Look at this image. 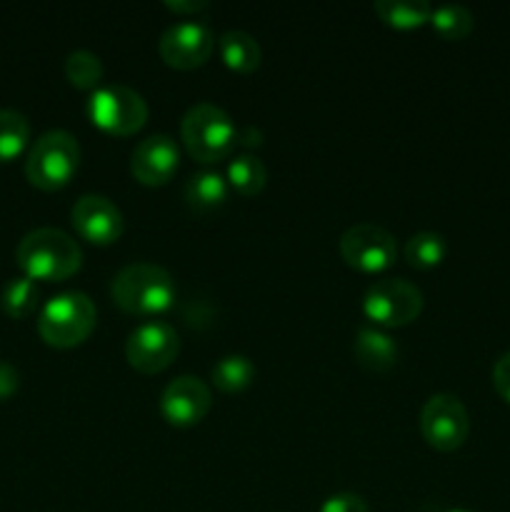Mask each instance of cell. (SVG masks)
Listing matches in <instances>:
<instances>
[{
	"mask_svg": "<svg viewBox=\"0 0 510 512\" xmlns=\"http://www.w3.org/2000/svg\"><path fill=\"white\" fill-rule=\"evenodd\" d=\"M445 255H448V243H445L443 235L433 233V230L410 235L408 243H405V260L418 270L438 268Z\"/></svg>",
	"mask_w": 510,
	"mask_h": 512,
	"instance_id": "cell-21",
	"label": "cell"
},
{
	"mask_svg": "<svg viewBox=\"0 0 510 512\" xmlns=\"http://www.w3.org/2000/svg\"><path fill=\"white\" fill-rule=\"evenodd\" d=\"M373 10L385 25L395 30L420 28L423 23H428L430 13H433L430 3L425 0H375Z\"/></svg>",
	"mask_w": 510,
	"mask_h": 512,
	"instance_id": "cell-19",
	"label": "cell"
},
{
	"mask_svg": "<svg viewBox=\"0 0 510 512\" xmlns=\"http://www.w3.org/2000/svg\"><path fill=\"white\" fill-rule=\"evenodd\" d=\"M228 180L218 170H200L185 183V200L198 213H213L228 200Z\"/></svg>",
	"mask_w": 510,
	"mask_h": 512,
	"instance_id": "cell-16",
	"label": "cell"
},
{
	"mask_svg": "<svg viewBox=\"0 0 510 512\" xmlns=\"http://www.w3.org/2000/svg\"><path fill=\"white\" fill-rule=\"evenodd\" d=\"M0 303H3L5 313H8L10 318H25V315L33 313L40 303L38 283H35L33 278H28V275H15V278H10L8 283H5Z\"/></svg>",
	"mask_w": 510,
	"mask_h": 512,
	"instance_id": "cell-23",
	"label": "cell"
},
{
	"mask_svg": "<svg viewBox=\"0 0 510 512\" xmlns=\"http://www.w3.org/2000/svg\"><path fill=\"white\" fill-rule=\"evenodd\" d=\"M450 512H470V510H450Z\"/></svg>",
	"mask_w": 510,
	"mask_h": 512,
	"instance_id": "cell-31",
	"label": "cell"
},
{
	"mask_svg": "<svg viewBox=\"0 0 510 512\" xmlns=\"http://www.w3.org/2000/svg\"><path fill=\"white\" fill-rule=\"evenodd\" d=\"M425 298L418 285L405 278H380L363 295V313L383 328H403L423 313Z\"/></svg>",
	"mask_w": 510,
	"mask_h": 512,
	"instance_id": "cell-7",
	"label": "cell"
},
{
	"mask_svg": "<svg viewBox=\"0 0 510 512\" xmlns=\"http://www.w3.org/2000/svg\"><path fill=\"white\" fill-rule=\"evenodd\" d=\"M355 363L360 368L370 370V373H385L393 368L400 358V348L385 330L373 328V325H363L355 335L353 343Z\"/></svg>",
	"mask_w": 510,
	"mask_h": 512,
	"instance_id": "cell-15",
	"label": "cell"
},
{
	"mask_svg": "<svg viewBox=\"0 0 510 512\" xmlns=\"http://www.w3.org/2000/svg\"><path fill=\"white\" fill-rule=\"evenodd\" d=\"M30 140V123L20 110L0 108V163L18 158Z\"/></svg>",
	"mask_w": 510,
	"mask_h": 512,
	"instance_id": "cell-22",
	"label": "cell"
},
{
	"mask_svg": "<svg viewBox=\"0 0 510 512\" xmlns=\"http://www.w3.org/2000/svg\"><path fill=\"white\" fill-rule=\"evenodd\" d=\"M238 143L240 145H248V148H258L260 143H263V133H260V130H255V128H245L243 133H240L238 130Z\"/></svg>",
	"mask_w": 510,
	"mask_h": 512,
	"instance_id": "cell-30",
	"label": "cell"
},
{
	"mask_svg": "<svg viewBox=\"0 0 510 512\" xmlns=\"http://www.w3.org/2000/svg\"><path fill=\"white\" fill-rule=\"evenodd\" d=\"M95 318H98V310L93 300L80 290H68L50 298L40 308L38 333L53 348H75L93 333Z\"/></svg>",
	"mask_w": 510,
	"mask_h": 512,
	"instance_id": "cell-4",
	"label": "cell"
},
{
	"mask_svg": "<svg viewBox=\"0 0 510 512\" xmlns=\"http://www.w3.org/2000/svg\"><path fill=\"white\" fill-rule=\"evenodd\" d=\"M165 8L173 10L175 15H195L205 13L210 3L208 0H165Z\"/></svg>",
	"mask_w": 510,
	"mask_h": 512,
	"instance_id": "cell-29",
	"label": "cell"
},
{
	"mask_svg": "<svg viewBox=\"0 0 510 512\" xmlns=\"http://www.w3.org/2000/svg\"><path fill=\"white\" fill-rule=\"evenodd\" d=\"M215 48L213 30L205 23L183 20L163 30L158 40V53L170 68L193 70L210 58Z\"/></svg>",
	"mask_w": 510,
	"mask_h": 512,
	"instance_id": "cell-11",
	"label": "cell"
},
{
	"mask_svg": "<svg viewBox=\"0 0 510 512\" xmlns=\"http://www.w3.org/2000/svg\"><path fill=\"white\" fill-rule=\"evenodd\" d=\"M218 48L223 63L230 70L243 75L253 73L260 65V58H263L258 40L250 33H245V30H228V33H223L218 40Z\"/></svg>",
	"mask_w": 510,
	"mask_h": 512,
	"instance_id": "cell-17",
	"label": "cell"
},
{
	"mask_svg": "<svg viewBox=\"0 0 510 512\" xmlns=\"http://www.w3.org/2000/svg\"><path fill=\"white\" fill-rule=\"evenodd\" d=\"M178 353V330L163 320H150V323L138 325L125 343V358H128L130 368L143 375L163 373L165 368L173 365Z\"/></svg>",
	"mask_w": 510,
	"mask_h": 512,
	"instance_id": "cell-10",
	"label": "cell"
},
{
	"mask_svg": "<svg viewBox=\"0 0 510 512\" xmlns=\"http://www.w3.org/2000/svg\"><path fill=\"white\" fill-rule=\"evenodd\" d=\"M428 23L433 25V30L440 38L463 40L465 35H470L475 20L465 5H440V8H433Z\"/></svg>",
	"mask_w": 510,
	"mask_h": 512,
	"instance_id": "cell-25",
	"label": "cell"
},
{
	"mask_svg": "<svg viewBox=\"0 0 510 512\" xmlns=\"http://www.w3.org/2000/svg\"><path fill=\"white\" fill-rule=\"evenodd\" d=\"M320 512H370V510H368V503H365L360 495L338 493V495H330V498L320 505Z\"/></svg>",
	"mask_w": 510,
	"mask_h": 512,
	"instance_id": "cell-26",
	"label": "cell"
},
{
	"mask_svg": "<svg viewBox=\"0 0 510 512\" xmlns=\"http://www.w3.org/2000/svg\"><path fill=\"white\" fill-rule=\"evenodd\" d=\"M493 385L500 398L510 405V350L498 358L493 368Z\"/></svg>",
	"mask_w": 510,
	"mask_h": 512,
	"instance_id": "cell-27",
	"label": "cell"
},
{
	"mask_svg": "<svg viewBox=\"0 0 510 512\" xmlns=\"http://www.w3.org/2000/svg\"><path fill=\"white\" fill-rule=\"evenodd\" d=\"M110 295L123 313L150 318V315H160L173 308L178 288H175L173 275L160 265L133 263L115 273Z\"/></svg>",
	"mask_w": 510,
	"mask_h": 512,
	"instance_id": "cell-2",
	"label": "cell"
},
{
	"mask_svg": "<svg viewBox=\"0 0 510 512\" xmlns=\"http://www.w3.org/2000/svg\"><path fill=\"white\" fill-rule=\"evenodd\" d=\"M185 150L198 163L210 165L228 158L238 145V128L223 108L213 103H195L180 123Z\"/></svg>",
	"mask_w": 510,
	"mask_h": 512,
	"instance_id": "cell-3",
	"label": "cell"
},
{
	"mask_svg": "<svg viewBox=\"0 0 510 512\" xmlns=\"http://www.w3.org/2000/svg\"><path fill=\"white\" fill-rule=\"evenodd\" d=\"M78 165V138L68 130H48L35 140L25 158V178L40 190H60L73 180Z\"/></svg>",
	"mask_w": 510,
	"mask_h": 512,
	"instance_id": "cell-5",
	"label": "cell"
},
{
	"mask_svg": "<svg viewBox=\"0 0 510 512\" xmlns=\"http://www.w3.org/2000/svg\"><path fill=\"white\" fill-rule=\"evenodd\" d=\"M70 218H73V228L78 230L80 238L93 245H113L125 228L118 205L98 193H88L75 200Z\"/></svg>",
	"mask_w": 510,
	"mask_h": 512,
	"instance_id": "cell-13",
	"label": "cell"
},
{
	"mask_svg": "<svg viewBox=\"0 0 510 512\" xmlns=\"http://www.w3.org/2000/svg\"><path fill=\"white\" fill-rule=\"evenodd\" d=\"M20 385V373L13 363L8 360H0V400H8L10 395L18 390Z\"/></svg>",
	"mask_w": 510,
	"mask_h": 512,
	"instance_id": "cell-28",
	"label": "cell"
},
{
	"mask_svg": "<svg viewBox=\"0 0 510 512\" xmlns=\"http://www.w3.org/2000/svg\"><path fill=\"white\" fill-rule=\"evenodd\" d=\"M180 165V150L170 135L155 133L148 135L135 145L133 155H130V173L138 183L148 185V188H160V185L170 183L173 175L178 173Z\"/></svg>",
	"mask_w": 510,
	"mask_h": 512,
	"instance_id": "cell-14",
	"label": "cell"
},
{
	"mask_svg": "<svg viewBox=\"0 0 510 512\" xmlns=\"http://www.w3.org/2000/svg\"><path fill=\"white\" fill-rule=\"evenodd\" d=\"M225 180H228V185L235 193L250 198V195H258L265 188V183H268V170H265L263 160L250 153H243L230 160Z\"/></svg>",
	"mask_w": 510,
	"mask_h": 512,
	"instance_id": "cell-20",
	"label": "cell"
},
{
	"mask_svg": "<svg viewBox=\"0 0 510 512\" xmlns=\"http://www.w3.org/2000/svg\"><path fill=\"white\" fill-rule=\"evenodd\" d=\"M340 255L360 273H383L398 258V243L390 230L375 223L350 225L340 235Z\"/></svg>",
	"mask_w": 510,
	"mask_h": 512,
	"instance_id": "cell-9",
	"label": "cell"
},
{
	"mask_svg": "<svg viewBox=\"0 0 510 512\" xmlns=\"http://www.w3.org/2000/svg\"><path fill=\"white\" fill-rule=\"evenodd\" d=\"M15 260L28 278L60 283L83 268V250L65 230L35 228L20 238Z\"/></svg>",
	"mask_w": 510,
	"mask_h": 512,
	"instance_id": "cell-1",
	"label": "cell"
},
{
	"mask_svg": "<svg viewBox=\"0 0 510 512\" xmlns=\"http://www.w3.org/2000/svg\"><path fill=\"white\" fill-rule=\"evenodd\" d=\"M210 405H213L210 388L195 375H180L170 380L160 393V413L170 425H178V428L198 425L210 413Z\"/></svg>",
	"mask_w": 510,
	"mask_h": 512,
	"instance_id": "cell-12",
	"label": "cell"
},
{
	"mask_svg": "<svg viewBox=\"0 0 510 512\" xmlns=\"http://www.w3.org/2000/svg\"><path fill=\"white\" fill-rule=\"evenodd\" d=\"M420 433L430 448L453 453L470 435V415L460 398L450 393L430 395L420 410Z\"/></svg>",
	"mask_w": 510,
	"mask_h": 512,
	"instance_id": "cell-8",
	"label": "cell"
},
{
	"mask_svg": "<svg viewBox=\"0 0 510 512\" xmlns=\"http://www.w3.org/2000/svg\"><path fill=\"white\" fill-rule=\"evenodd\" d=\"M88 115L93 125L110 135L128 138L148 123V103L128 85H100L88 98Z\"/></svg>",
	"mask_w": 510,
	"mask_h": 512,
	"instance_id": "cell-6",
	"label": "cell"
},
{
	"mask_svg": "<svg viewBox=\"0 0 510 512\" xmlns=\"http://www.w3.org/2000/svg\"><path fill=\"white\" fill-rule=\"evenodd\" d=\"M105 68L103 60L98 58L90 50H73V53L65 58V78L70 80V85H75L78 90H98L100 80H103Z\"/></svg>",
	"mask_w": 510,
	"mask_h": 512,
	"instance_id": "cell-24",
	"label": "cell"
},
{
	"mask_svg": "<svg viewBox=\"0 0 510 512\" xmlns=\"http://www.w3.org/2000/svg\"><path fill=\"white\" fill-rule=\"evenodd\" d=\"M255 375H258V370H255L253 360H250L248 355H238V353L220 358L218 363L213 365V370H210L213 385L225 395L243 393L245 388L253 385Z\"/></svg>",
	"mask_w": 510,
	"mask_h": 512,
	"instance_id": "cell-18",
	"label": "cell"
}]
</instances>
